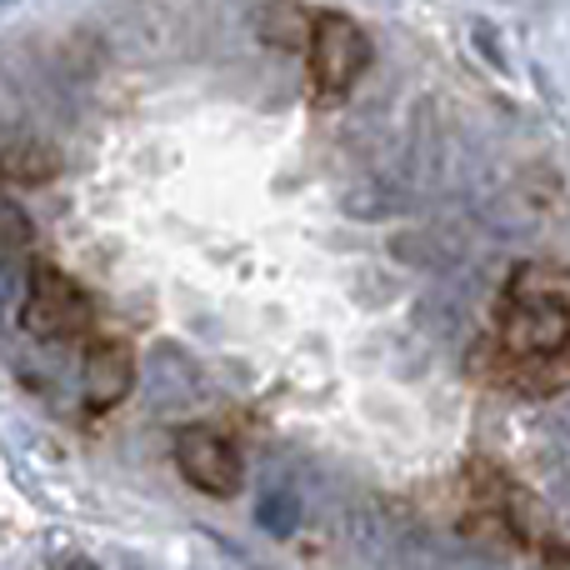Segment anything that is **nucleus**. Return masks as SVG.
Masks as SVG:
<instances>
[{"label":"nucleus","mask_w":570,"mask_h":570,"mask_svg":"<svg viewBox=\"0 0 570 570\" xmlns=\"http://www.w3.org/2000/svg\"><path fill=\"white\" fill-rule=\"evenodd\" d=\"M371 36L355 26L341 10H321L305 40V90H311V106L331 110L361 86V76L371 70Z\"/></svg>","instance_id":"nucleus-2"},{"label":"nucleus","mask_w":570,"mask_h":570,"mask_svg":"<svg viewBox=\"0 0 570 570\" xmlns=\"http://www.w3.org/2000/svg\"><path fill=\"white\" fill-rule=\"evenodd\" d=\"M20 325H26V335H36L46 345H70L96 331V305L60 266L36 261L26 281V301H20Z\"/></svg>","instance_id":"nucleus-3"},{"label":"nucleus","mask_w":570,"mask_h":570,"mask_svg":"<svg viewBox=\"0 0 570 570\" xmlns=\"http://www.w3.org/2000/svg\"><path fill=\"white\" fill-rule=\"evenodd\" d=\"M130 385H136V351H130L120 335H106V341L90 335V345H86V411H96V415L116 411V405L130 395Z\"/></svg>","instance_id":"nucleus-5"},{"label":"nucleus","mask_w":570,"mask_h":570,"mask_svg":"<svg viewBox=\"0 0 570 570\" xmlns=\"http://www.w3.org/2000/svg\"><path fill=\"white\" fill-rule=\"evenodd\" d=\"M176 471L186 475V485H196L200 495H216V501H230L246 481V461H240L236 441L220 435L216 425H180Z\"/></svg>","instance_id":"nucleus-4"},{"label":"nucleus","mask_w":570,"mask_h":570,"mask_svg":"<svg viewBox=\"0 0 570 570\" xmlns=\"http://www.w3.org/2000/svg\"><path fill=\"white\" fill-rule=\"evenodd\" d=\"M505 361H546L570 351V266L525 261L501 285L495 325L485 335Z\"/></svg>","instance_id":"nucleus-1"},{"label":"nucleus","mask_w":570,"mask_h":570,"mask_svg":"<svg viewBox=\"0 0 570 570\" xmlns=\"http://www.w3.org/2000/svg\"><path fill=\"white\" fill-rule=\"evenodd\" d=\"M311 26H315V10L295 6V0H271V6L261 10V20H256V30H261L266 46L301 50V56H305V40H311Z\"/></svg>","instance_id":"nucleus-6"}]
</instances>
